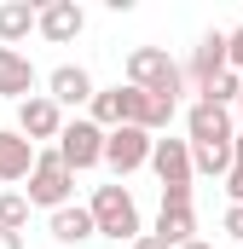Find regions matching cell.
Returning <instances> with one entry per match:
<instances>
[{
	"instance_id": "cell-2",
	"label": "cell",
	"mask_w": 243,
	"mask_h": 249,
	"mask_svg": "<svg viewBox=\"0 0 243 249\" xmlns=\"http://www.w3.org/2000/svg\"><path fill=\"white\" fill-rule=\"evenodd\" d=\"M151 168L162 180V209H191V145L185 139H151Z\"/></svg>"
},
{
	"instance_id": "cell-9",
	"label": "cell",
	"mask_w": 243,
	"mask_h": 249,
	"mask_svg": "<svg viewBox=\"0 0 243 249\" xmlns=\"http://www.w3.org/2000/svg\"><path fill=\"white\" fill-rule=\"evenodd\" d=\"M35 29H41L52 47H64V41H75V35L87 29V12H81L75 0H47V6H35Z\"/></svg>"
},
{
	"instance_id": "cell-6",
	"label": "cell",
	"mask_w": 243,
	"mask_h": 249,
	"mask_svg": "<svg viewBox=\"0 0 243 249\" xmlns=\"http://www.w3.org/2000/svg\"><path fill=\"white\" fill-rule=\"evenodd\" d=\"M185 133H191V139H185L191 151H226V145L238 139V127H232V110H220V105H203V99L185 110Z\"/></svg>"
},
{
	"instance_id": "cell-12",
	"label": "cell",
	"mask_w": 243,
	"mask_h": 249,
	"mask_svg": "<svg viewBox=\"0 0 243 249\" xmlns=\"http://www.w3.org/2000/svg\"><path fill=\"white\" fill-rule=\"evenodd\" d=\"M93 93H99V87H93V75H87V70H81V64H58V70H52V75H47V99H52V105H93Z\"/></svg>"
},
{
	"instance_id": "cell-17",
	"label": "cell",
	"mask_w": 243,
	"mask_h": 249,
	"mask_svg": "<svg viewBox=\"0 0 243 249\" xmlns=\"http://www.w3.org/2000/svg\"><path fill=\"white\" fill-rule=\"evenodd\" d=\"M29 29H35V6L29 0H6L0 6V47H17Z\"/></svg>"
},
{
	"instance_id": "cell-21",
	"label": "cell",
	"mask_w": 243,
	"mask_h": 249,
	"mask_svg": "<svg viewBox=\"0 0 243 249\" xmlns=\"http://www.w3.org/2000/svg\"><path fill=\"white\" fill-rule=\"evenodd\" d=\"M226 70L243 75V23H238V29H226Z\"/></svg>"
},
{
	"instance_id": "cell-14",
	"label": "cell",
	"mask_w": 243,
	"mask_h": 249,
	"mask_svg": "<svg viewBox=\"0 0 243 249\" xmlns=\"http://www.w3.org/2000/svg\"><path fill=\"white\" fill-rule=\"evenodd\" d=\"M29 168H35V145L17 133V127H0V180L12 186V180H29Z\"/></svg>"
},
{
	"instance_id": "cell-18",
	"label": "cell",
	"mask_w": 243,
	"mask_h": 249,
	"mask_svg": "<svg viewBox=\"0 0 243 249\" xmlns=\"http://www.w3.org/2000/svg\"><path fill=\"white\" fill-rule=\"evenodd\" d=\"M238 93H243V75H232V70H220L208 87H203V105H220V110H232L238 105Z\"/></svg>"
},
{
	"instance_id": "cell-1",
	"label": "cell",
	"mask_w": 243,
	"mask_h": 249,
	"mask_svg": "<svg viewBox=\"0 0 243 249\" xmlns=\"http://www.w3.org/2000/svg\"><path fill=\"white\" fill-rule=\"evenodd\" d=\"M87 214H93V238H116V244H133L145 226H139V203H133V191L127 186H99L93 191V203H87Z\"/></svg>"
},
{
	"instance_id": "cell-20",
	"label": "cell",
	"mask_w": 243,
	"mask_h": 249,
	"mask_svg": "<svg viewBox=\"0 0 243 249\" xmlns=\"http://www.w3.org/2000/svg\"><path fill=\"white\" fill-rule=\"evenodd\" d=\"M226 191H232V203H243V133L232 139V168H226Z\"/></svg>"
},
{
	"instance_id": "cell-11",
	"label": "cell",
	"mask_w": 243,
	"mask_h": 249,
	"mask_svg": "<svg viewBox=\"0 0 243 249\" xmlns=\"http://www.w3.org/2000/svg\"><path fill=\"white\" fill-rule=\"evenodd\" d=\"M58 127H64V110L47 99V93H35V99H23V105H17V133H23L29 145L58 139Z\"/></svg>"
},
{
	"instance_id": "cell-26",
	"label": "cell",
	"mask_w": 243,
	"mask_h": 249,
	"mask_svg": "<svg viewBox=\"0 0 243 249\" xmlns=\"http://www.w3.org/2000/svg\"><path fill=\"white\" fill-rule=\"evenodd\" d=\"M238 116H243V93H238Z\"/></svg>"
},
{
	"instance_id": "cell-10",
	"label": "cell",
	"mask_w": 243,
	"mask_h": 249,
	"mask_svg": "<svg viewBox=\"0 0 243 249\" xmlns=\"http://www.w3.org/2000/svg\"><path fill=\"white\" fill-rule=\"evenodd\" d=\"M220 70H226V29H208V35L191 47V64H185L180 75L191 81V87H197V93H203V87H208Z\"/></svg>"
},
{
	"instance_id": "cell-15",
	"label": "cell",
	"mask_w": 243,
	"mask_h": 249,
	"mask_svg": "<svg viewBox=\"0 0 243 249\" xmlns=\"http://www.w3.org/2000/svg\"><path fill=\"white\" fill-rule=\"evenodd\" d=\"M52 238H58V244H87V238H93V214H87L81 203L52 209Z\"/></svg>"
},
{
	"instance_id": "cell-3",
	"label": "cell",
	"mask_w": 243,
	"mask_h": 249,
	"mask_svg": "<svg viewBox=\"0 0 243 249\" xmlns=\"http://www.w3.org/2000/svg\"><path fill=\"white\" fill-rule=\"evenodd\" d=\"M127 87H139V93H156V99H174V105H180L185 75H180V64L168 58L162 47H133V53H127Z\"/></svg>"
},
{
	"instance_id": "cell-7",
	"label": "cell",
	"mask_w": 243,
	"mask_h": 249,
	"mask_svg": "<svg viewBox=\"0 0 243 249\" xmlns=\"http://www.w3.org/2000/svg\"><path fill=\"white\" fill-rule=\"evenodd\" d=\"M116 105H122V122L127 127H145V133H156V127L174 122V99H156V93H139V87H116Z\"/></svg>"
},
{
	"instance_id": "cell-24",
	"label": "cell",
	"mask_w": 243,
	"mask_h": 249,
	"mask_svg": "<svg viewBox=\"0 0 243 249\" xmlns=\"http://www.w3.org/2000/svg\"><path fill=\"white\" fill-rule=\"evenodd\" d=\"M0 249H23V232H0Z\"/></svg>"
},
{
	"instance_id": "cell-5",
	"label": "cell",
	"mask_w": 243,
	"mask_h": 249,
	"mask_svg": "<svg viewBox=\"0 0 243 249\" xmlns=\"http://www.w3.org/2000/svg\"><path fill=\"white\" fill-rule=\"evenodd\" d=\"M75 191V174L58 162V151H35V168H29V209H64Z\"/></svg>"
},
{
	"instance_id": "cell-19",
	"label": "cell",
	"mask_w": 243,
	"mask_h": 249,
	"mask_svg": "<svg viewBox=\"0 0 243 249\" xmlns=\"http://www.w3.org/2000/svg\"><path fill=\"white\" fill-rule=\"evenodd\" d=\"M29 226V197L23 191H6L0 197V232H23Z\"/></svg>"
},
{
	"instance_id": "cell-8",
	"label": "cell",
	"mask_w": 243,
	"mask_h": 249,
	"mask_svg": "<svg viewBox=\"0 0 243 249\" xmlns=\"http://www.w3.org/2000/svg\"><path fill=\"white\" fill-rule=\"evenodd\" d=\"M104 162H110V168H116V174H133V168H145V162H151V133H145V127H110V133H104Z\"/></svg>"
},
{
	"instance_id": "cell-4",
	"label": "cell",
	"mask_w": 243,
	"mask_h": 249,
	"mask_svg": "<svg viewBox=\"0 0 243 249\" xmlns=\"http://www.w3.org/2000/svg\"><path fill=\"white\" fill-rule=\"evenodd\" d=\"M58 162L69 168V174H87V168H99L104 162V127H93L87 116H75V122L58 127Z\"/></svg>"
},
{
	"instance_id": "cell-22",
	"label": "cell",
	"mask_w": 243,
	"mask_h": 249,
	"mask_svg": "<svg viewBox=\"0 0 243 249\" xmlns=\"http://www.w3.org/2000/svg\"><path fill=\"white\" fill-rule=\"evenodd\" d=\"M220 226H226V232L243 244V203H232V209H226V220H220Z\"/></svg>"
},
{
	"instance_id": "cell-13",
	"label": "cell",
	"mask_w": 243,
	"mask_h": 249,
	"mask_svg": "<svg viewBox=\"0 0 243 249\" xmlns=\"http://www.w3.org/2000/svg\"><path fill=\"white\" fill-rule=\"evenodd\" d=\"M0 99H35V64L17 47H0Z\"/></svg>"
},
{
	"instance_id": "cell-25",
	"label": "cell",
	"mask_w": 243,
	"mask_h": 249,
	"mask_svg": "<svg viewBox=\"0 0 243 249\" xmlns=\"http://www.w3.org/2000/svg\"><path fill=\"white\" fill-rule=\"evenodd\" d=\"M180 249H214V244H203V238H191V244H180Z\"/></svg>"
},
{
	"instance_id": "cell-23",
	"label": "cell",
	"mask_w": 243,
	"mask_h": 249,
	"mask_svg": "<svg viewBox=\"0 0 243 249\" xmlns=\"http://www.w3.org/2000/svg\"><path fill=\"white\" fill-rule=\"evenodd\" d=\"M133 249H168V244H162V238H151V232H139V238H133Z\"/></svg>"
},
{
	"instance_id": "cell-16",
	"label": "cell",
	"mask_w": 243,
	"mask_h": 249,
	"mask_svg": "<svg viewBox=\"0 0 243 249\" xmlns=\"http://www.w3.org/2000/svg\"><path fill=\"white\" fill-rule=\"evenodd\" d=\"M151 238H162L168 249L191 244V238H197V209H162V214H156V232H151Z\"/></svg>"
}]
</instances>
